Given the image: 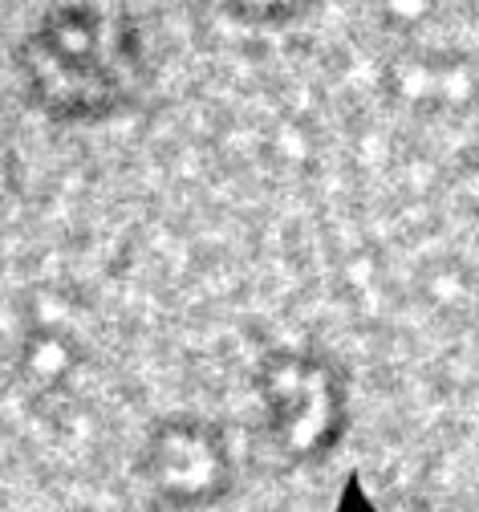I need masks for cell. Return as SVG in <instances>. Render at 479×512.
I'll use <instances>...</instances> for the list:
<instances>
[{
    "label": "cell",
    "mask_w": 479,
    "mask_h": 512,
    "mask_svg": "<svg viewBox=\"0 0 479 512\" xmlns=\"http://www.w3.org/2000/svg\"><path fill=\"white\" fill-rule=\"evenodd\" d=\"M151 488L171 504H208L228 484V456L224 439L179 427L171 435H159L151 447Z\"/></svg>",
    "instance_id": "1"
},
{
    "label": "cell",
    "mask_w": 479,
    "mask_h": 512,
    "mask_svg": "<svg viewBox=\"0 0 479 512\" xmlns=\"http://www.w3.org/2000/svg\"><path fill=\"white\" fill-rule=\"evenodd\" d=\"M268 419H272V435H277L281 452L313 456L329 443L325 423L337 419V399L329 387H321V378L313 382V374L305 378L281 374L268 399Z\"/></svg>",
    "instance_id": "2"
}]
</instances>
